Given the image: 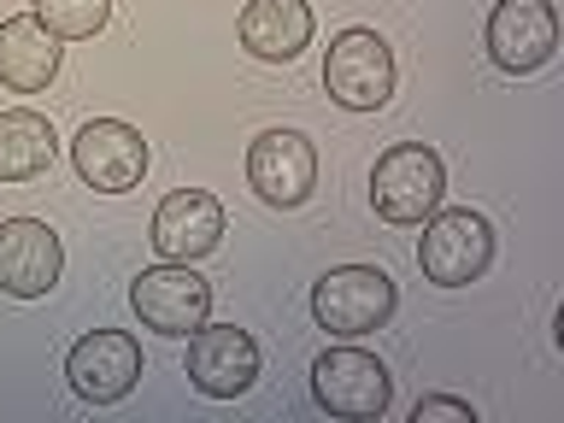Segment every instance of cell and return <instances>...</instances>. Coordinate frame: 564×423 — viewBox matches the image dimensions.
I'll list each match as a JSON object with an SVG mask.
<instances>
[{"instance_id":"6da1fadb","label":"cell","mask_w":564,"mask_h":423,"mask_svg":"<svg viewBox=\"0 0 564 423\" xmlns=\"http://www.w3.org/2000/svg\"><path fill=\"white\" fill-rule=\"evenodd\" d=\"M441 194H447V165L423 141H394L370 171V206L388 224H423L441 212Z\"/></svg>"},{"instance_id":"7a4b0ae2","label":"cell","mask_w":564,"mask_h":423,"mask_svg":"<svg viewBox=\"0 0 564 423\" xmlns=\"http://www.w3.org/2000/svg\"><path fill=\"white\" fill-rule=\"evenodd\" d=\"M312 400L324 405L329 417L347 423H370L394 405V377L377 352L365 347H329L312 359Z\"/></svg>"},{"instance_id":"3957f363","label":"cell","mask_w":564,"mask_h":423,"mask_svg":"<svg viewBox=\"0 0 564 423\" xmlns=\"http://www.w3.org/2000/svg\"><path fill=\"white\" fill-rule=\"evenodd\" d=\"M394 47L377 30H341L324 53V88L347 112H382L394 100Z\"/></svg>"},{"instance_id":"277c9868","label":"cell","mask_w":564,"mask_h":423,"mask_svg":"<svg viewBox=\"0 0 564 423\" xmlns=\"http://www.w3.org/2000/svg\"><path fill=\"white\" fill-rule=\"evenodd\" d=\"M394 306H400V294L382 264H341V271H329L312 289V317L329 335H370L394 317Z\"/></svg>"},{"instance_id":"5b68a950","label":"cell","mask_w":564,"mask_h":423,"mask_svg":"<svg viewBox=\"0 0 564 423\" xmlns=\"http://www.w3.org/2000/svg\"><path fill=\"white\" fill-rule=\"evenodd\" d=\"M417 264L435 289H465L494 264V224L470 206L430 212V229L417 241Z\"/></svg>"},{"instance_id":"8992f818","label":"cell","mask_w":564,"mask_h":423,"mask_svg":"<svg viewBox=\"0 0 564 423\" xmlns=\"http://www.w3.org/2000/svg\"><path fill=\"white\" fill-rule=\"evenodd\" d=\"M482 47H488V59L500 65L506 77H529V70H541L558 53V12H553V0H500V7L488 12Z\"/></svg>"},{"instance_id":"52a82bcc","label":"cell","mask_w":564,"mask_h":423,"mask_svg":"<svg viewBox=\"0 0 564 423\" xmlns=\"http://www.w3.org/2000/svg\"><path fill=\"white\" fill-rule=\"evenodd\" d=\"M130 306L141 317V329L153 335H194L212 317V289L206 276H194L188 264H153V271L135 276L130 289Z\"/></svg>"},{"instance_id":"ba28073f","label":"cell","mask_w":564,"mask_h":423,"mask_svg":"<svg viewBox=\"0 0 564 423\" xmlns=\"http://www.w3.org/2000/svg\"><path fill=\"white\" fill-rule=\"evenodd\" d=\"M247 188L259 194L264 206L289 212L306 206L317 188V153L300 130H264L253 148H247Z\"/></svg>"},{"instance_id":"9c48e42d","label":"cell","mask_w":564,"mask_h":423,"mask_svg":"<svg viewBox=\"0 0 564 423\" xmlns=\"http://www.w3.org/2000/svg\"><path fill=\"white\" fill-rule=\"evenodd\" d=\"M188 382L206 400H236L259 382V341L236 324H206L188 335Z\"/></svg>"},{"instance_id":"30bf717a","label":"cell","mask_w":564,"mask_h":423,"mask_svg":"<svg viewBox=\"0 0 564 423\" xmlns=\"http://www.w3.org/2000/svg\"><path fill=\"white\" fill-rule=\"evenodd\" d=\"M70 159H77V176L100 194H123L148 176V141H141L135 123L123 118H95L83 123L77 141H70Z\"/></svg>"},{"instance_id":"8fae6325","label":"cell","mask_w":564,"mask_h":423,"mask_svg":"<svg viewBox=\"0 0 564 423\" xmlns=\"http://www.w3.org/2000/svg\"><path fill=\"white\" fill-rule=\"evenodd\" d=\"M65 377H70V388H77V400H95V405L123 400L141 382V347H135V335H123V329H88L83 341L65 352Z\"/></svg>"},{"instance_id":"7c38bea8","label":"cell","mask_w":564,"mask_h":423,"mask_svg":"<svg viewBox=\"0 0 564 423\" xmlns=\"http://www.w3.org/2000/svg\"><path fill=\"white\" fill-rule=\"evenodd\" d=\"M65 271V247L42 218H7L0 224V289L12 300H42Z\"/></svg>"},{"instance_id":"4fadbf2b","label":"cell","mask_w":564,"mask_h":423,"mask_svg":"<svg viewBox=\"0 0 564 423\" xmlns=\"http://www.w3.org/2000/svg\"><path fill=\"white\" fill-rule=\"evenodd\" d=\"M224 241V206L206 188H176L153 212V247L171 264H194Z\"/></svg>"},{"instance_id":"5bb4252c","label":"cell","mask_w":564,"mask_h":423,"mask_svg":"<svg viewBox=\"0 0 564 423\" xmlns=\"http://www.w3.org/2000/svg\"><path fill=\"white\" fill-rule=\"evenodd\" d=\"M312 7L306 0H247V12H241V47L253 53V59L264 65H289L300 47L312 42Z\"/></svg>"},{"instance_id":"9a60e30c","label":"cell","mask_w":564,"mask_h":423,"mask_svg":"<svg viewBox=\"0 0 564 423\" xmlns=\"http://www.w3.org/2000/svg\"><path fill=\"white\" fill-rule=\"evenodd\" d=\"M59 70V35H53L35 12H18L0 24V83L18 88V95H35V88L53 83Z\"/></svg>"},{"instance_id":"2e32d148","label":"cell","mask_w":564,"mask_h":423,"mask_svg":"<svg viewBox=\"0 0 564 423\" xmlns=\"http://www.w3.org/2000/svg\"><path fill=\"white\" fill-rule=\"evenodd\" d=\"M53 148H59V135L35 106L0 112V183H35L53 165Z\"/></svg>"},{"instance_id":"e0dca14e","label":"cell","mask_w":564,"mask_h":423,"mask_svg":"<svg viewBox=\"0 0 564 423\" xmlns=\"http://www.w3.org/2000/svg\"><path fill=\"white\" fill-rule=\"evenodd\" d=\"M35 18H42L59 42H88V35L106 30L112 0H35Z\"/></svg>"},{"instance_id":"ac0fdd59","label":"cell","mask_w":564,"mask_h":423,"mask_svg":"<svg viewBox=\"0 0 564 423\" xmlns=\"http://www.w3.org/2000/svg\"><path fill=\"white\" fill-rule=\"evenodd\" d=\"M412 417L417 423H476V405L470 400H453V394H423Z\"/></svg>"}]
</instances>
